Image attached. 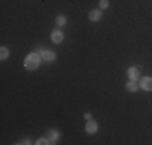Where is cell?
<instances>
[{"mask_svg": "<svg viewBox=\"0 0 152 145\" xmlns=\"http://www.w3.org/2000/svg\"><path fill=\"white\" fill-rule=\"evenodd\" d=\"M36 144H37V145H47V144H50V140L49 139H39Z\"/></svg>", "mask_w": 152, "mask_h": 145, "instance_id": "cell-13", "label": "cell"}, {"mask_svg": "<svg viewBox=\"0 0 152 145\" xmlns=\"http://www.w3.org/2000/svg\"><path fill=\"white\" fill-rule=\"evenodd\" d=\"M97 128H99V126H97V123L92 121V119H89V121L86 123V132H88V134H96L97 132Z\"/></svg>", "mask_w": 152, "mask_h": 145, "instance_id": "cell-4", "label": "cell"}, {"mask_svg": "<svg viewBox=\"0 0 152 145\" xmlns=\"http://www.w3.org/2000/svg\"><path fill=\"white\" fill-rule=\"evenodd\" d=\"M65 23H66V18H65L63 14L57 16V24H58V26H65Z\"/></svg>", "mask_w": 152, "mask_h": 145, "instance_id": "cell-11", "label": "cell"}, {"mask_svg": "<svg viewBox=\"0 0 152 145\" xmlns=\"http://www.w3.org/2000/svg\"><path fill=\"white\" fill-rule=\"evenodd\" d=\"M0 58H2V61L8 58V49H7V47H2V49H0Z\"/></svg>", "mask_w": 152, "mask_h": 145, "instance_id": "cell-10", "label": "cell"}, {"mask_svg": "<svg viewBox=\"0 0 152 145\" xmlns=\"http://www.w3.org/2000/svg\"><path fill=\"white\" fill-rule=\"evenodd\" d=\"M41 57H42V60H45V61H53L57 58V55H55L53 50H42Z\"/></svg>", "mask_w": 152, "mask_h": 145, "instance_id": "cell-3", "label": "cell"}, {"mask_svg": "<svg viewBox=\"0 0 152 145\" xmlns=\"http://www.w3.org/2000/svg\"><path fill=\"white\" fill-rule=\"evenodd\" d=\"M100 18H102L100 10H91V12H89V20L91 21H99Z\"/></svg>", "mask_w": 152, "mask_h": 145, "instance_id": "cell-7", "label": "cell"}, {"mask_svg": "<svg viewBox=\"0 0 152 145\" xmlns=\"http://www.w3.org/2000/svg\"><path fill=\"white\" fill-rule=\"evenodd\" d=\"M99 3H100V8H102V10L104 8H108V5H110V3H108V0H100Z\"/></svg>", "mask_w": 152, "mask_h": 145, "instance_id": "cell-12", "label": "cell"}, {"mask_svg": "<svg viewBox=\"0 0 152 145\" xmlns=\"http://www.w3.org/2000/svg\"><path fill=\"white\" fill-rule=\"evenodd\" d=\"M126 74H128V78L131 81H137V78H139V68H129L126 71Z\"/></svg>", "mask_w": 152, "mask_h": 145, "instance_id": "cell-5", "label": "cell"}, {"mask_svg": "<svg viewBox=\"0 0 152 145\" xmlns=\"http://www.w3.org/2000/svg\"><path fill=\"white\" fill-rule=\"evenodd\" d=\"M91 118H92V115H91V113H84V119H86V121H89Z\"/></svg>", "mask_w": 152, "mask_h": 145, "instance_id": "cell-14", "label": "cell"}, {"mask_svg": "<svg viewBox=\"0 0 152 145\" xmlns=\"http://www.w3.org/2000/svg\"><path fill=\"white\" fill-rule=\"evenodd\" d=\"M52 41L55 44H60L63 41V34H61V31H53L52 32Z\"/></svg>", "mask_w": 152, "mask_h": 145, "instance_id": "cell-8", "label": "cell"}, {"mask_svg": "<svg viewBox=\"0 0 152 145\" xmlns=\"http://www.w3.org/2000/svg\"><path fill=\"white\" fill-rule=\"evenodd\" d=\"M58 137H60V134L57 132V130H49V132H47V139L50 140V144H57Z\"/></svg>", "mask_w": 152, "mask_h": 145, "instance_id": "cell-6", "label": "cell"}, {"mask_svg": "<svg viewBox=\"0 0 152 145\" xmlns=\"http://www.w3.org/2000/svg\"><path fill=\"white\" fill-rule=\"evenodd\" d=\"M41 55H37V53H29V55L26 57V60H24V68L29 71H34L39 68V65H41Z\"/></svg>", "mask_w": 152, "mask_h": 145, "instance_id": "cell-1", "label": "cell"}, {"mask_svg": "<svg viewBox=\"0 0 152 145\" xmlns=\"http://www.w3.org/2000/svg\"><path fill=\"white\" fill-rule=\"evenodd\" d=\"M141 89L144 92H152V78L151 76H146V78L141 79Z\"/></svg>", "mask_w": 152, "mask_h": 145, "instance_id": "cell-2", "label": "cell"}, {"mask_svg": "<svg viewBox=\"0 0 152 145\" xmlns=\"http://www.w3.org/2000/svg\"><path fill=\"white\" fill-rule=\"evenodd\" d=\"M137 89H139L137 82H136V81H131V79H129V82L126 84V90H129V92H136Z\"/></svg>", "mask_w": 152, "mask_h": 145, "instance_id": "cell-9", "label": "cell"}]
</instances>
